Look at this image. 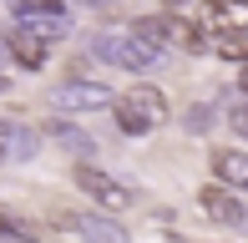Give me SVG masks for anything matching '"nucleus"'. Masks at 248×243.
<instances>
[{"label": "nucleus", "instance_id": "nucleus-1", "mask_svg": "<svg viewBox=\"0 0 248 243\" xmlns=\"http://www.w3.org/2000/svg\"><path fill=\"white\" fill-rule=\"evenodd\" d=\"M117 127L127 132V137H147L167 122V96L157 91V86H132L127 96H117Z\"/></svg>", "mask_w": 248, "mask_h": 243}, {"label": "nucleus", "instance_id": "nucleus-2", "mask_svg": "<svg viewBox=\"0 0 248 243\" xmlns=\"http://www.w3.org/2000/svg\"><path fill=\"white\" fill-rule=\"evenodd\" d=\"M92 51L101 61L122 66V71H147V66L162 61V51H157L147 36H137V30H101V36L92 41Z\"/></svg>", "mask_w": 248, "mask_h": 243}, {"label": "nucleus", "instance_id": "nucleus-3", "mask_svg": "<svg viewBox=\"0 0 248 243\" xmlns=\"http://www.w3.org/2000/svg\"><path fill=\"white\" fill-rule=\"evenodd\" d=\"M16 26L36 30V36H66L71 30V15H66L61 0H16Z\"/></svg>", "mask_w": 248, "mask_h": 243}, {"label": "nucleus", "instance_id": "nucleus-4", "mask_svg": "<svg viewBox=\"0 0 248 243\" xmlns=\"http://www.w3.org/2000/svg\"><path fill=\"white\" fill-rule=\"evenodd\" d=\"M76 187H81L86 197H96L101 208H111V213H122V208H132L137 197H132V187L127 182H117V178H107V172H96V167H76Z\"/></svg>", "mask_w": 248, "mask_h": 243}, {"label": "nucleus", "instance_id": "nucleus-5", "mask_svg": "<svg viewBox=\"0 0 248 243\" xmlns=\"http://www.w3.org/2000/svg\"><path fill=\"white\" fill-rule=\"evenodd\" d=\"M111 91L101 81H61L51 86V106L56 112H96V106H107Z\"/></svg>", "mask_w": 248, "mask_h": 243}, {"label": "nucleus", "instance_id": "nucleus-6", "mask_svg": "<svg viewBox=\"0 0 248 243\" xmlns=\"http://www.w3.org/2000/svg\"><path fill=\"white\" fill-rule=\"evenodd\" d=\"M198 203H202V218H208V223H223V228H238L248 218V208L228 193V182H208L198 193Z\"/></svg>", "mask_w": 248, "mask_h": 243}, {"label": "nucleus", "instance_id": "nucleus-7", "mask_svg": "<svg viewBox=\"0 0 248 243\" xmlns=\"http://www.w3.org/2000/svg\"><path fill=\"white\" fill-rule=\"evenodd\" d=\"M61 228H71V233H86V238H107V243H122L127 238V228L111 223V218H96V213H71V218H56Z\"/></svg>", "mask_w": 248, "mask_h": 243}, {"label": "nucleus", "instance_id": "nucleus-8", "mask_svg": "<svg viewBox=\"0 0 248 243\" xmlns=\"http://www.w3.org/2000/svg\"><path fill=\"white\" fill-rule=\"evenodd\" d=\"M213 178L228 182V187H248V152L218 147V152H213Z\"/></svg>", "mask_w": 248, "mask_h": 243}, {"label": "nucleus", "instance_id": "nucleus-9", "mask_svg": "<svg viewBox=\"0 0 248 243\" xmlns=\"http://www.w3.org/2000/svg\"><path fill=\"white\" fill-rule=\"evenodd\" d=\"M46 36H36V30H26V26H16V36H10V56H16L20 66H31V71H36V66H46Z\"/></svg>", "mask_w": 248, "mask_h": 243}, {"label": "nucleus", "instance_id": "nucleus-10", "mask_svg": "<svg viewBox=\"0 0 248 243\" xmlns=\"http://www.w3.org/2000/svg\"><path fill=\"white\" fill-rule=\"evenodd\" d=\"M208 20L218 30H243L248 26V5H233V0H213L208 5Z\"/></svg>", "mask_w": 248, "mask_h": 243}, {"label": "nucleus", "instance_id": "nucleus-11", "mask_svg": "<svg viewBox=\"0 0 248 243\" xmlns=\"http://www.w3.org/2000/svg\"><path fill=\"white\" fill-rule=\"evenodd\" d=\"M218 56H233V61H243L248 56V30H218Z\"/></svg>", "mask_w": 248, "mask_h": 243}, {"label": "nucleus", "instance_id": "nucleus-12", "mask_svg": "<svg viewBox=\"0 0 248 243\" xmlns=\"http://www.w3.org/2000/svg\"><path fill=\"white\" fill-rule=\"evenodd\" d=\"M36 142H41L36 132H26V127L16 132V127H10V137H5V157H31V152H36Z\"/></svg>", "mask_w": 248, "mask_h": 243}, {"label": "nucleus", "instance_id": "nucleus-13", "mask_svg": "<svg viewBox=\"0 0 248 243\" xmlns=\"http://www.w3.org/2000/svg\"><path fill=\"white\" fill-rule=\"evenodd\" d=\"M228 127L238 132V137H248V102H243V106H233V112H228Z\"/></svg>", "mask_w": 248, "mask_h": 243}, {"label": "nucleus", "instance_id": "nucleus-14", "mask_svg": "<svg viewBox=\"0 0 248 243\" xmlns=\"http://www.w3.org/2000/svg\"><path fill=\"white\" fill-rule=\"evenodd\" d=\"M0 233H5V238H20V233H26V228H20L16 218H10V213H0Z\"/></svg>", "mask_w": 248, "mask_h": 243}, {"label": "nucleus", "instance_id": "nucleus-15", "mask_svg": "<svg viewBox=\"0 0 248 243\" xmlns=\"http://www.w3.org/2000/svg\"><path fill=\"white\" fill-rule=\"evenodd\" d=\"M5 137H10V122L0 117V162H5Z\"/></svg>", "mask_w": 248, "mask_h": 243}, {"label": "nucleus", "instance_id": "nucleus-16", "mask_svg": "<svg viewBox=\"0 0 248 243\" xmlns=\"http://www.w3.org/2000/svg\"><path fill=\"white\" fill-rule=\"evenodd\" d=\"M238 86H243V91H248V56H243V71H238Z\"/></svg>", "mask_w": 248, "mask_h": 243}, {"label": "nucleus", "instance_id": "nucleus-17", "mask_svg": "<svg viewBox=\"0 0 248 243\" xmlns=\"http://www.w3.org/2000/svg\"><path fill=\"white\" fill-rule=\"evenodd\" d=\"M86 5H92V10H96V5H111V0H86Z\"/></svg>", "mask_w": 248, "mask_h": 243}]
</instances>
